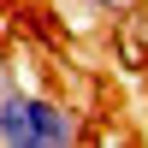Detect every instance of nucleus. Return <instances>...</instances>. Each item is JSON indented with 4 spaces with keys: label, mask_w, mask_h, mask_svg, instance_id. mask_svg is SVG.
<instances>
[{
    "label": "nucleus",
    "mask_w": 148,
    "mask_h": 148,
    "mask_svg": "<svg viewBox=\"0 0 148 148\" xmlns=\"http://www.w3.org/2000/svg\"><path fill=\"white\" fill-rule=\"evenodd\" d=\"M89 6H95V12H107V18H119V12H136L142 0H89Z\"/></svg>",
    "instance_id": "f03ea898"
},
{
    "label": "nucleus",
    "mask_w": 148,
    "mask_h": 148,
    "mask_svg": "<svg viewBox=\"0 0 148 148\" xmlns=\"http://www.w3.org/2000/svg\"><path fill=\"white\" fill-rule=\"evenodd\" d=\"M83 130H77V113L65 101L42 89H24L12 83L6 101H0V148H71Z\"/></svg>",
    "instance_id": "f257e3e1"
},
{
    "label": "nucleus",
    "mask_w": 148,
    "mask_h": 148,
    "mask_svg": "<svg viewBox=\"0 0 148 148\" xmlns=\"http://www.w3.org/2000/svg\"><path fill=\"white\" fill-rule=\"evenodd\" d=\"M36 6H53V0H36Z\"/></svg>",
    "instance_id": "20e7f679"
},
{
    "label": "nucleus",
    "mask_w": 148,
    "mask_h": 148,
    "mask_svg": "<svg viewBox=\"0 0 148 148\" xmlns=\"http://www.w3.org/2000/svg\"><path fill=\"white\" fill-rule=\"evenodd\" d=\"M136 36H142V53H148V0H142V18H136Z\"/></svg>",
    "instance_id": "7ed1b4c3"
}]
</instances>
